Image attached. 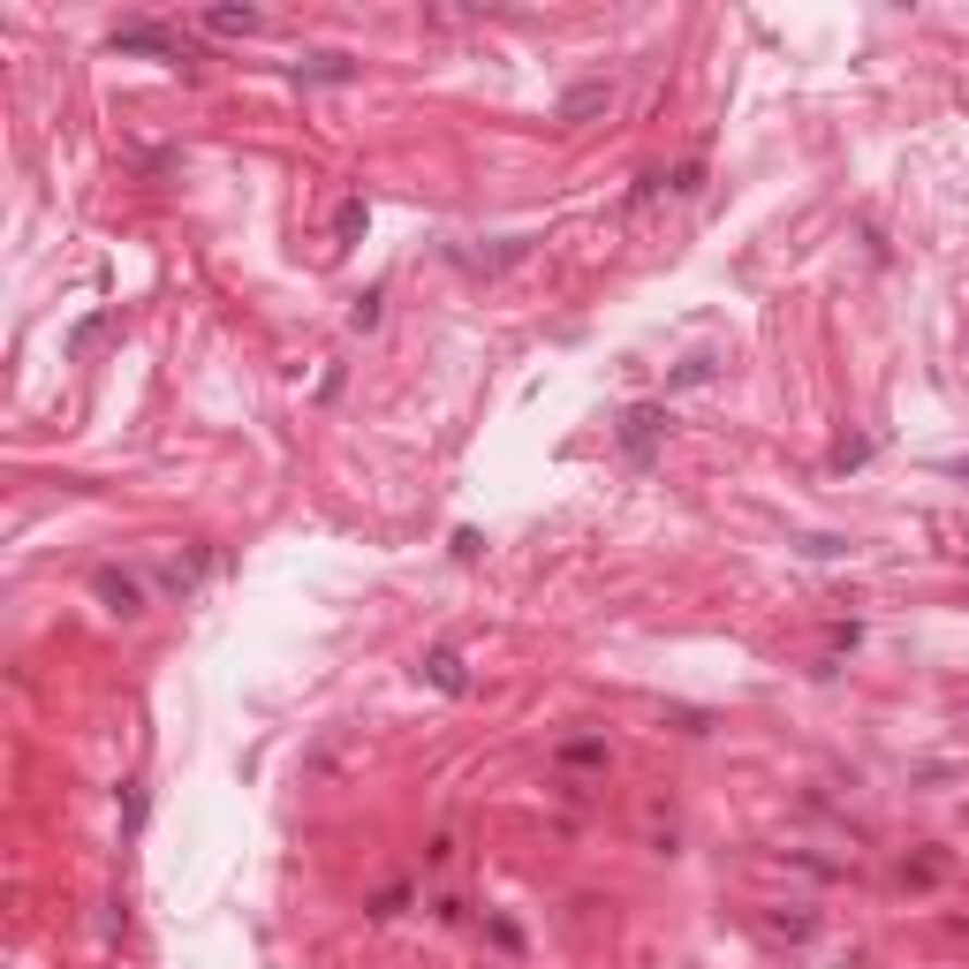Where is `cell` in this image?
<instances>
[{
    "label": "cell",
    "instance_id": "obj_14",
    "mask_svg": "<svg viewBox=\"0 0 969 969\" xmlns=\"http://www.w3.org/2000/svg\"><path fill=\"white\" fill-rule=\"evenodd\" d=\"M561 758H568V765H606V743H568Z\"/></svg>",
    "mask_w": 969,
    "mask_h": 969
},
{
    "label": "cell",
    "instance_id": "obj_5",
    "mask_svg": "<svg viewBox=\"0 0 969 969\" xmlns=\"http://www.w3.org/2000/svg\"><path fill=\"white\" fill-rule=\"evenodd\" d=\"M425 682H432V689H447V697H455V689H463V682H470V674H463V651H455V645L425 651Z\"/></svg>",
    "mask_w": 969,
    "mask_h": 969
},
{
    "label": "cell",
    "instance_id": "obj_8",
    "mask_svg": "<svg viewBox=\"0 0 969 969\" xmlns=\"http://www.w3.org/2000/svg\"><path fill=\"white\" fill-rule=\"evenodd\" d=\"M205 30L212 38H250L258 30V8H205Z\"/></svg>",
    "mask_w": 969,
    "mask_h": 969
},
{
    "label": "cell",
    "instance_id": "obj_15",
    "mask_svg": "<svg viewBox=\"0 0 969 969\" xmlns=\"http://www.w3.org/2000/svg\"><path fill=\"white\" fill-rule=\"evenodd\" d=\"M697 182H704V167L689 160V167H674V182H666V189H674V197H697Z\"/></svg>",
    "mask_w": 969,
    "mask_h": 969
},
{
    "label": "cell",
    "instance_id": "obj_4",
    "mask_svg": "<svg viewBox=\"0 0 969 969\" xmlns=\"http://www.w3.org/2000/svg\"><path fill=\"white\" fill-rule=\"evenodd\" d=\"M606 107H614V84H606V76H591V84L561 91V107H553V114H561V130H584V122H599Z\"/></svg>",
    "mask_w": 969,
    "mask_h": 969
},
{
    "label": "cell",
    "instance_id": "obj_9",
    "mask_svg": "<svg viewBox=\"0 0 969 969\" xmlns=\"http://www.w3.org/2000/svg\"><path fill=\"white\" fill-rule=\"evenodd\" d=\"M371 228V212H364V197H341V212H333V243H356Z\"/></svg>",
    "mask_w": 969,
    "mask_h": 969
},
{
    "label": "cell",
    "instance_id": "obj_3",
    "mask_svg": "<svg viewBox=\"0 0 969 969\" xmlns=\"http://www.w3.org/2000/svg\"><path fill=\"white\" fill-rule=\"evenodd\" d=\"M91 591H99V606H107L114 622H145V584H137L130 568H99Z\"/></svg>",
    "mask_w": 969,
    "mask_h": 969
},
{
    "label": "cell",
    "instance_id": "obj_11",
    "mask_svg": "<svg viewBox=\"0 0 969 969\" xmlns=\"http://www.w3.org/2000/svg\"><path fill=\"white\" fill-rule=\"evenodd\" d=\"M379 304H387V289H364V296H356V311H348V326H356V333H371V326H379Z\"/></svg>",
    "mask_w": 969,
    "mask_h": 969
},
{
    "label": "cell",
    "instance_id": "obj_2",
    "mask_svg": "<svg viewBox=\"0 0 969 969\" xmlns=\"http://www.w3.org/2000/svg\"><path fill=\"white\" fill-rule=\"evenodd\" d=\"M114 53H152V61H174V69H189V46L160 30V23H114Z\"/></svg>",
    "mask_w": 969,
    "mask_h": 969
},
{
    "label": "cell",
    "instance_id": "obj_16",
    "mask_svg": "<svg viewBox=\"0 0 969 969\" xmlns=\"http://www.w3.org/2000/svg\"><path fill=\"white\" fill-rule=\"evenodd\" d=\"M940 470H947V478H969V455H955V463H940Z\"/></svg>",
    "mask_w": 969,
    "mask_h": 969
},
{
    "label": "cell",
    "instance_id": "obj_13",
    "mask_svg": "<svg viewBox=\"0 0 969 969\" xmlns=\"http://www.w3.org/2000/svg\"><path fill=\"white\" fill-rule=\"evenodd\" d=\"M137 825H145V788L122 781V833H137Z\"/></svg>",
    "mask_w": 969,
    "mask_h": 969
},
{
    "label": "cell",
    "instance_id": "obj_1",
    "mask_svg": "<svg viewBox=\"0 0 969 969\" xmlns=\"http://www.w3.org/2000/svg\"><path fill=\"white\" fill-rule=\"evenodd\" d=\"M659 440H666V402H637V409H622V455H629V463H651V455H659Z\"/></svg>",
    "mask_w": 969,
    "mask_h": 969
},
{
    "label": "cell",
    "instance_id": "obj_7",
    "mask_svg": "<svg viewBox=\"0 0 969 969\" xmlns=\"http://www.w3.org/2000/svg\"><path fill=\"white\" fill-rule=\"evenodd\" d=\"M523 250H530V235H500V250H478V258H463V266H470L478 281H492V273H500V266H515Z\"/></svg>",
    "mask_w": 969,
    "mask_h": 969
},
{
    "label": "cell",
    "instance_id": "obj_12",
    "mask_svg": "<svg viewBox=\"0 0 969 969\" xmlns=\"http://www.w3.org/2000/svg\"><path fill=\"white\" fill-rule=\"evenodd\" d=\"M704 379H712V356H689V364L666 379V394H682V387H704Z\"/></svg>",
    "mask_w": 969,
    "mask_h": 969
},
{
    "label": "cell",
    "instance_id": "obj_6",
    "mask_svg": "<svg viewBox=\"0 0 969 969\" xmlns=\"http://www.w3.org/2000/svg\"><path fill=\"white\" fill-rule=\"evenodd\" d=\"M296 76L304 84H356V61L348 53H311V61H296Z\"/></svg>",
    "mask_w": 969,
    "mask_h": 969
},
{
    "label": "cell",
    "instance_id": "obj_10",
    "mask_svg": "<svg viewBox=\"0 0 969 969\" xmlns=\"http://www.w3.org/2000/svg\"><path fill=\"white\" fill-rule=\"evenodd\" d=\"M863 463H871V440H863V432H848V440L833 447V470H863Z\"/></svg>",
    "mask_w": 969,
    "mask_h": 969
}]
</instances>
